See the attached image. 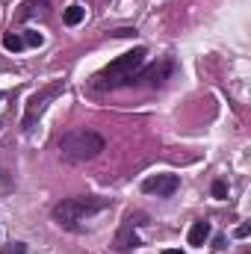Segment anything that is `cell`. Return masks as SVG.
Returning a JSON list of instances; mask_svg holds the SVG:
<instances>
[{
  "label": "cell",
  "instance_id": "1",
  "mask_svg": "<svg viewBox=\"0 0 251 254\" xmlns=\"http://www.w3.org/2000/svg\"><path fill=\"white\" fill-rule=\"evenodd\" d=\"M104 151V136L95 130H71L60 142V157L63 163H89Z\"/></svg>",
  "mask_w": 251,
  "mask_h": 254
},
{
  "label": "cell",
  "instance_id": "2",
  "mask_svg": "<svg viewBox=\"0 0 251 254\" xmlns=\"http://www.w3.org/2000/svg\"><path fill=\"white\" fill-rule=\"evenodd\" d=\"M145 48H136V51H127L119 60L107 65L101 74H98V86L104 89H116V86H125V83H133V77L139 74V68L145 65Z\"/></svg>",
  "mask_w": 251,
  "mask_h": 254
},
{
  "label": "cell",
  "instance_id": "3",
  "mask_svg": "<svg viewBox=\"0 0 251 254\" xmlns=\"http://www.w3.org/2000/svg\"><path fill=\"white\" fill-rule=\"evenodd\" d=\"M107 204H110L107 198H68V201L54 207V219L60 225H65V228H77V222L101 213Z\"/></svg>",
  "mask_w": 251,
  "mask_h": 254
},
{
  "label": "cell",
  "instance_id": "4",
  "mask_svg": "<svg viewBox=\"0 0 251 254\" xmlns=\"http://www.w3.org/2000/svg\"><path fill=\"white\" fill-rule=\"evenodd\" d=\"M178 187H181V178H178V175H154V178H145V181H142V192L157 195V198L175 195Z\"/></svg>",
  "mask_w": 251,
  "mask_h": 254
},
{
  "label": "cell",
  "instance_id": "5",
  "mask_svg": "<svg viewBox=\"0 0 251 254\" xmlns=\"http://www.w3.org/2000/svg\"><path fill=\"white\" fill-rule=\"evenodd\" d=\"M60 89H63V86H60V83H54V86H48V89H42L39 95H33V98H30V104H27V116H24V127H30L33 122H36V116L45 110V101H51L54 95H60Z\"/></svg>",
  "mask_w": 251,
  "mask_h": 254
},
{
  "label": "cell",
  "instance_id": "6",
  "mask_svg": "<svg viewBox=\"0 0 251 254\" xmlns=\"http://www.w3.org/2000/svg\"><path fill=\"white\" fill-rule=\"evenodd\" d=\"M136 237H133V219H127V225L122 228V234L116 237V249L119 252H130V249H136Z\"/></svg>",
  "mask_w": 251,
  "mask_h": 254
},
{
  "label": "cell",
  "instance_id": "7",
  "mask_svg": "<svg viewBox=\"0 0 251 254\" xmlns=\"http://www.w3.org/2000/svg\"><path fill=\"white\" fill-rule=\"evenodd\" d=\"M210 237V225L207 222H195L189 231V246H204V240Z\"/></svg>",
  "mask_w": 251,
  "mask_h": 254
},
{
  "label": "cell",
  "instance_id": "8",
  "mask_svg": "<svg viewBox=\"0 0 251 254\" xmlns=\"http://www.w3.org/2000/svg\"><path fill=\"white\" fill-rule=\"evenodd\" d=\"M63 18H65V24H68V27H77V24H80V21L86 18V9L74 3V6H68V9H65V15H63Z\"/></svg>",
  "mask_w": 251,
  "mask_h": 254
},
{
  "label": "cell",
  "instance_id": "9",
  "mask_svg": "<svg viewBox=\"0 0 251 254\" xmlns=\"http://www.w3.org/2000/svg\"><path fill=\"white\" fill-rule=\"evenodd\" d=\"M169 71H172V63H163L160 68H157V65H154V68H148V71H145L142 77H148L151 83H160V80H163V77H166Z\"/></svg>",
  "mask_w": 251,
  "mask_h": 254
},
{
  "label": "cell",
  "instance_id": "10",
  "mask_svg": "<svg viewBox=\"0 0 251 254\" xmlns=\"http://www.w3.org/2000/svg\"><path fill=\"white\" fill-rule=\"evenodd\" d=\"M3 48H6V51H21V48H24V39H21V36L6 33V36H3Z\"/></svg>",
  "mask_w": 251,
  "mask_h": 254
},
{
  "label": "cell",
  "instance_id": "11",
  "mask_svg": "<svg viewBox=\"0 0 251 254\" xmlns=\"http://www.w3.org/2000/svg\"><path fill=\"white\" fill-rule=\"evenodd\" d=\"M0 254H27V246L24 243H9V246H3Z\"/></svg>",
  "mask_w": 251,
  "mask_h": 254
},
{
  "label": "cell",
  "instance_id": "12",
  "mask_svg": "<svg viewBox=\"0 0 251 254\" xmlns=\"http://www.w3.org/2000/svg\"><path fill=\"white\" fill-rule=\"evenodd\" d=\"M213 195H216V198H228V187H225L222 181H216V184H213Z\"/></svg>",
  "mask_w": 251,
  "mask_h": 254
},
{
  "label": "cell",
  "instance_id": "13",
  "mask_svg": "<svg viewBox=\"0 0 251 254\" xmlns=\"http://www.w3.org/2000/svg\"><path fill=\"white\" fill-rule=\"evenodd\" d=\"M24 45H30V48H39V45H42V36H39V33H27Z\"/></svg>",
  "mask_w": 251,
  "mask_h": 254
},
{
  "label": "cell",
  "instance_id": "14",
  "mask_svg": "<svg viewBox=\"0 0 251 254\" xmlns=\"http://www.w3.org/2000/svg\"><path fill=\"white\" fill-rule=\"evenodd\" d=\"M163 254H184V252H181V249H166Z\"/></svg>",
  "mask_w": 251,
  "mask_h": 254
}]
</instances>
